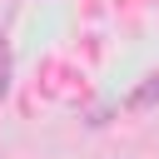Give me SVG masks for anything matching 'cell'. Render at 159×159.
<instances>
[{"instance_id": "obj_1", "label": "cell", "mask_w": 159, "mask_h": 159, "mask_svg": "<svg viewBox=\"0 0 159 159\" xmlns=\"http://www.w3.org/2000/svg\"><path fill=\"white\" fill-rule=\"evenodd\" d=\"M149 104H159V80H149V84H139L129 94V109H149Z\"/></svg>"}]
</instances>
